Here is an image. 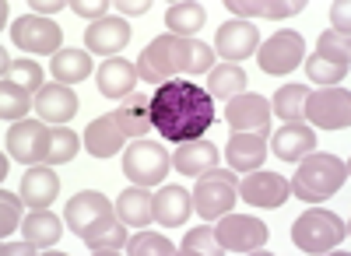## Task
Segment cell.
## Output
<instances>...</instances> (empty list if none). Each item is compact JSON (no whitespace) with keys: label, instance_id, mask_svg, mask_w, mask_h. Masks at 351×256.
Returning a JSON list of instances; mask_svg holds the SVG:
<instances>
[{"label":"cell","instance_id":"cell-1","mask_svg":"<svg viewBox=\"0 0 351 256\" xmlns=\"http://www.w3.org/2000/svg\"><path fill=\"white\" fill-rule=\"evenodd\" d=\"M215 123V102L200 84L176 77L155 88L152 95V130H158L172 144H186V140L204 137Z\"/></svg>","mask_w":351,"mask_h":256},{"label":"cell","instance_id":"cell-2","mask_svg":"<svg viewBox=\"0 0 351 256\" xmlns=\"http://www.w3.org/2000/svg\"><path fill=\"white\" fill-rule=\"evenodd\" d=\"M344 183H348V162L327 151H309L306 158H299V168L288 186H291V196H299L306 204H319L327 196H334Z\"/></svg>","mask_w":351,"mask_h":256},{"label":"cell","instance_id":"cell-3","mask_svg":"<svg viewBox=\"0 0 351 256\" xmlns=\"http://www.w3.org/2000/svg\"><path fill=\"white\" fill-rule=\"evenodd\" d=\"M64 221H67V229H71L77 239L92 242V239L106 235L120 218H116V207L109 204V196H106V193L81 190L77 196H71V201H67V207H64Z\"/></svg>","mask_w":351,"mask_h":256},{"label":"cell","instance_id":"cell-4","mask_svg":"<svg viewBox=\"0 0 351 256\" xmlns=\"http://www.w3.org/2000/svg\"><path fill=\"white\" fill-rule=\"evenodd\" d=\"M344 239H348V221H341L334 211L309 207L306 214L295 218V225H291V242L302 253H330Z\"/></svg>","mask_w":351,"mask_h":256},{"label":"cell","instance_id":"cell-5","mask_svg":"<svg viewBox=\"0 0 351 256\" xmlns=\"http://www.w3.org/2000/svg\"><path fill=\"white\" fill-rule=\"evenodd\" d=\"M193 214H200L204 221H215L221 214H228L239 201V179L232 168H208L200 176V183L193 186Z\"/></svg>","mask_w":351,"mask_h":256},{"label":"cell","instance_id":"cell-6","mask_svg":"<svg viewBox=\"0 0 351 256\" xmlns=\"http://www.w3.org/2000/svg\"><path fill=\"white\" fill-rule=\"evenodd\" d=\"M172 158L158 140H144L137 137L134 144H127L123 151V176L134 186H162V179L169 176Z\"/></svg>","mask_w":351,"mask_h":256},{"label":"cell","instance_id":"cell-7","mask_svg":"<svg viewBox=\"0 0 351 256\" xmlns=\"http://www.w3.org/2000/svg\"><path fill=\"white\" fill-rule=\"evenodd\" d=\"M218 249L221 253H256L267 242V225L253 214H221L215 229Z\"/></svg>","mask_w":351,"mask_h":256},{"label":"cell","instance_id":"cell-8","mask_svg":"<svg viewBox=\"0 0 351 256\" xmlns=\"http://www.w3.org/2000/svg\"><path fill=\"white\" fill-rule=\"evenodd\" d=\"M49 144H53V127H46L43 120H18L8 130V155L14 162L43 165L49 158Z\"/></svg>","mask_w":351,"mask_h":256},{"label":"cell","instance_id":"cell-9","mask_svg":"<svg viewBox=\"0 0 351 256\" xmlns=\"http://www.w3.org/2000/svg\"><path fill=\"white\" fill-rule=\"evenodd\" d=\"M11 42L25 53H36V56H56L64 42L60 25L43 18V14H28V18H14L11 25Z\"/></svg>","mask_w":351,"mask_h":256},{"label":"cell","instance_id":"cell-10","mask_svg":"<svg viewBox=\"0 0 351 256\" xmlns=\"http://www.w3.org/2000/svg\"><path fill=\"white\" fill-rule=\"evenodd\" d=\"M306 56V42L299 32H274L267 42H260L256 49V64L263 74L271 77H281V74H291Z\"/></svg>","mask_w":351,"mask_h":256},{"label":"cell","instance_id":"cell-11","mask_svg":"<svg viewBox=\"0 0 351 256\" xmlns=\"http://www.w3.org/2000/svg\"><path fill=\"white\" fill-rule=\"evenodd\" d=\"M306 120L316 130H344L351 123V95H348V88H324L316 95L309 92Z\"/></svg>","mask_w":351,"mask_h":256},{"label":"cell","instance_id":"cell-12","mask_svg":"<svg viewBox=\"0 0 351 256\" xmlns=\"http://www.w3.org/2000/svg\"><path fill=\"white\" fill-rule=\"evenodd\" d=\"M239 196L250 204V207H281L288 196H291V186L285 176L278 172H263V168H253V172H246V179H239Z\"/></svg>","mask_w":351,"mask_h":256},{"label":"cell","instance_id":"cell-13","mask_svg":"<svg viewBox=\"0 0 351 256\" xmlns=\"http://www.w3.org/2000/svg\"><path fill=\"white\" fill-rule=\"evenodd\" d=\"M225 120H228V127L236 133H263L267 137V130H271V105H267L263 95L243 92L236 99H228Z\"/></svg>","mask_w":351,"mask_h":256},{"label":"cell","instance_id":"cell-14","mask_svg":"<svg viewBox=\"0 0 351 256\" xmlns=\"http://www.w3.org/2000/svg\"><path fill=\"white\" fill-rule=\"evenodd\" d=\"M169 49H172L176 74L200 77V74H211V67H215V49L200 39H180V36L169 32Z\"/></svg>","mask_w":351,"mask_h":256},{"label":"cell","instance_id":"cell-15","mask_svg":"<svg viewBox=\"0 0 351 256\" xmlns=\"http://www.w3.org/2000/svg\"><path fill=\"white\" fill-rule=\"evenodd\" d=\"M260 46V36L250 21H225L215 36V53L225 56L228 64H239L246 56H253Z\"/></svg>","mask_w":351,"mask_h":256},{"label":"cell","instance_id":"cell-16","mask_svg":"<svg viewBox=\"0 0 351 256\" xmlns=\"http://www.w3.org/2000/svg\"><path fill=\"white\" fill-rule=\"evenodd\" d=\"M130 42V25L123 18H99L84 28V46L88 53H99V56H116L123 46Z\"/></svg>","mask_w":351,"mask_h":256},{"label":"cell","instance_id":"cell-17","mask_svg":"<svg viewBox=\"0 0 351 256\" xmlns=\"http://www.w3.org/2000/svg\"><path fill=\"white\" fill-rule=\"evenodd\" d=\"M36 112H39L43 123L64 127V123L74 120V112H77V95L71 92V84L53 81V84H46V88L36 95Z\"/></svg>","mask_w":351,"mask_h":256},{"label":"cell","instance_id":"cell-18","mask_svg":"<svg viewBox=\"0 0 351 256\" xmlns=\"http://www.w3.org/2000/svg\"><path fill=\"white\" fill-rule=\"evenodd\" d=\"M84 148L92 158H112V155H120V148H127V133L120 127V120L112 116H99L88 123L84 130Z\"/></svg>","mask_w":351,"mask_h":256},{"label":"cell","instance_id":"cell-19","mask_svg":"<svg viewBox=\"0 0 351 256\" xmlns=\"http://www.w3.org/2000/svg\"><path fill=\"white\" fill-rule=\"evenodd\" d=\"M95 81L106 99H127V95H134L141 77H137V64H127L123 56H109V60L99 64Z\"/></svg>","mask_w":351,"mask_h":256},{"label":"cell","instance_id":"cell-20","mask_svg":"<svg viewBox=\"0 0 351 256\" xmlns=\"http://www.w3.org/2000/svg\"><path fill=\"white\" fill-rule=\"evenodd\" d=\"M137 77L144 84H165V81H176V67H172V49H169V36H158L152 39V46L141 53L137 60Z\"/></svg>","mask_w":351,"mask_h":256},{"label":"cell","instance_id":"cell-21","mask_svg":"<svg viewBox=\"0 0 351 256\" xmlns=\"http://www.w3.org/2000/svg\"><path fill=\"white\" fill-rule=\"evenodd\" d=\"M225 155H228L225 162L232 172H253L267 158V137L263 133H232Z\"/></svg>","mask_w":351,"mask_h":256},{"label":"cell","instance_id":"cell-22","mask_svg":"<svg viewBox=\"0 0 351 256\" xmlns=\"http://www.w3.org/2000/svg\"><path fill=\"white\" fill-rule=\"evenodd\" d=\"M271 151L281 162H299L309 151H316V133L306 123H285L281 130H274L271 137Z\"/></svg>","mask_w":351,"mask_h":256},{"label":"cell","instance_id":"cell-23","mask_svg":"<svg viewBox=\"0 0 351 256\" xmlns=\"http://www.w3.org/2000/svg\"><path fill=\"white\" fill-rule=\"evenodd\" d=\"M56 196H60V179H56L53 168H46V165L28 168L25 179H21V201L32 211H43L56 201Z\"/></svg>","mask_w":351,"mask_h":256},{"label":"cell","instance_id":"cell-24","mask_svg":"<svg viewBox=\"0 0 351 256\" xmlns=\"http://www.w3.org/2000/svg\"><path fill=\"white\" fill-rule=\"evenodd\" d=\"M172 165H176V172H180V176H204L208 168L218 165V148L211 144V140H204V137L186 140V144H176Z\"/></svg>","mask_w":351,"mask_h":256},{"label":"cell","instance_id":"cell-25","mask_svg":"<svg viewBox=\"0 0 351 256\" xmlns=\"http://www.w3.org/2000/svg\"><path fill=\"white\" fill-rule=\"evenodd\" d=\"M193 214V196L183 186H162L155 193V221L165 229H176Z\"/></svg>","mask_w":351,"mask_h":256},{"label":"cell","instance_id":"cell-26","mask_svg":"<svg viewBox=\"0 0 351 256\" xmlns=\"http://www.w3.org/2000/svg\"><path fill=\"white\" fill-rule=\"evenodd\" d=\"M116 214H120L123 225H134V229H144L155 218V196L148 193V186H130L120 193L116 201Z\"/></svg>","mask_w":351,"mask_h":256},{"label":"cell","instance_id":"cell-27","mask_svg":"<svg viewBox=\"0 0 351 256\" xmlns=\"http://www.w3.org/2000/svg\"><path fill=\"white\" fill-rule=\"evenodd\" d=\"M116 120H120V127H123V133L127 137H144L148 133V127H152V99L148 95H127L123 102H120V109L112 112Z\"/></svg>","mask_w":351,"mask_h":256},{"label":"cell","instance_id":"cell-28","mask_svg":"<svg viewBox=\"0 0 351 256\" xmlns=\"http://www.w3.org/2000/svg\"><path fill=\"white\" fill-rule=\"evenodd\" d=\"M49 74L60 84H74V81L92 77V53L88 49H60L49 60Z\"/></svg>","mask_w":351,"mask_h":256},{"label":"cell","instance_id":"cell-29","mask_svg":"<svg viewBox=\"0 0 351 256\" xmlns=\"http://www.w3.org/2000/svg\"><path fill=\"white\" fill-rule=\"evenodd\" d=\"M204 21H208V11H204V4H190V0H183V4H172L169 14H165V25H169V32L172 36H180V39H193Z\"/></svg>","mask_w":351,"mask_h":256},{"label":"cell","instance_id":"cell-30","mask_svg":"<svg viewBox=\"0 0 351 256\" xmlns=\"http://www.w3.org/2000/svg\"><path fill=\"white\" fill-rule=\"evenodd\" d=\"M25 239L32 242L36 249H49L53 242H60V232H64V225H60V218L56 214H49L46 207L43 211H32L25 218Z\"/></svg>","mask_w":351,"mask_h":256},{"label":"cell","instance_id":"cell-31","mask_svg":"<svg viewBox=\"0 0 351 256\" xmlns=\"http://www.w3.org/2000/svg\"><path fill=\"white\" fill-rule=\"evenodd\" d=\"M246 92V71L239 64H221L208 74V95L211 99H236Z\"/></svg>","mask_w":351,"mask_h":256},{"label":"cell","instance_id":"cell-32","mask_svg":"<svg viewBox=\"0 0 351 256\" xmlns=\"http://www.w3.org/2000/svg\"><path fill=\"white\" fill-rule=\"evenodd\" d=\"M43 77H46V71L32 60V56H18V60H11V56L4 53V81H11V84H21L25 92H43L46 84H43Z\"/></svg>","mask_w":351,"mask_h":256},{"label":"cell","instance_id":"cell-33","mask_svg":"<svg viewBox=\"0 0 351 256\" xmlns=\"http://www.w3.org/2000/svg\"><path fill=\"white\" fill-rule=\"evenodd\" d=\"M306 99H309L306 84H285V88H278V95H274L271 112L281 116L285 123H302L306 120Z\"/></svg>","mask_w":351,"mask_h":256},{"label":"cell","instance_id":"cell-34","mask_svg":"<svg viewBox=\"0 0 351 256\" xmlns=\"http://www.w3.org/2000/svg\"><path fill=\"white\" fill-rule=\"evenodd\" d=\"M32 105H36V102H32V92H25L21 84H11V81L0 84V116H4V123L25 120Z\"/></svg>","mask_w":351,"mask_h":256},{"label":"cell","instance_id":"cell-35","mask_svg":"<svg viewBox=\"0 0 351 256\" xmlns=\"http://www.w3.org/2000/svg\"><path fill=\"white\" fill-rule=\"evenodd\" d=\"M77 151H81V137L67 127H53V144H49L46 165H67L71 158H77Z\"/></svg>","mask_w":351,"mask_h":256},{"label":"cell","instance_id":"cell-36","mask_svg":"<svg viewBox=\"0 0 351 256\" xmlns=\"http://www.w3.org/2000/svg\"><path fill=\"white\" fill-rule=\"evenodd\" d=\"M127 253L130 256H172L176 246L165 235H158V232H141V235L127 239Z\"/></svg>","mask_w":351,"mask_h":256},{"label":"cell","instance_id":"cell-37","mask_svg":"<svg viewBox=\"0 0 351 256\" xmlns=\"http://www.w3.org/2000/svg\"><path fill=\"white\" fill-rule=\"evenodd\" d=\"M306 74H309V81L324 84V88H337V84L348 77V67H341V64H330V60H324V56H309Z\"/></svg>","mask_w":351,"mask_h":256},{"label":"cell","instance_id":"cell-38","mask_svg":"<svg viewBox=\"0 0 351 256\" xmlns=\"http://www.w3.org/2000/svg\"><path fill=\"white\" fill-rule=\"evenodd\" d=\"M316 56H324V60H330V64L348 67V64H351V42H348V36L324 32V36H319V42H316Z\"/></svg>","mask_w":351,"mask_h":256},{"label":"cell","instance_id":"cell-39","mask_svg":"<svg viewBox=\"0 0 351 256\" xmlns=\"http://www.w3.org/2000/svg\"><path fill=\"white\" fill-rule=\"evenodd\" d=\"M180 253H183V256H200V253H204V256H211V253H221V249H218V239H215V229L200 225V229L186 232Z\"/></svg>","mask_w":351,"mask_h":256},{"label":"cell","instance_id":"cell-40","mask_svg":"<svg viewBox=\"0 0 351 256\" xmlns=\"http://www.w3.org/2000/svg\"><path fill=\"white\" fill-rule=\"evenodd\" d=\"M21 196H14V193H0V239H8L18 225H21Z\"/></svg>","mask_w":351,"mask_h":256},{"label":"cell","instance_id":"cell-41","mask_svg":"<svg viewBox=\"0 0 351 256\" xmlns=\"http://www.w3.org/2000/svg\"><path fill=\"white\" fill-rule=\"evenodd\" d=\"M84 246H88V253H120V249H127V229H123V221H116L106 235L84 242Z\"/></svg>","mask_w":351,"mask_h":256},{"label":"cell","instance_id":"cell-42","mask_svg":"<svg viewBox=\"0 0 351 256\" xmlns=\"http://www.w3.org/2000/svg\"><path fill=\"white\" fill-rule=\"evenodd\" d=\"M302 11V0H256V14L260 18H291Z\"/></svg>","mask_w":351,"mask_h":256},{"label":"cell","instance_id":"cell-43","mask_svg":"<svg viewBox=\"0 0 351 256\" xmlns=\"http://www.w3.org/2000/svg\"><path fill=\"white\" fill-rule=\"evenodd\" d=\"M74 14H81V18H106V11H109V4H106V0H92V4H88V0H74Z\"/></svg>","mask_w":351,"mask_h":256},{"label":"cell","instance_id":"cell-44","mask_svg":"<svg viewBox=\"0 0 351 256\" xmlns=\"http://www.w3.org/2000/svg\"><path fill=\"white\" fill-rule=\"evenodd\" d=\"M348 11H351V8H348V0H344V4L337 0V4L330 8V21H334V28H330V32H337V36H348V28H351V25H348Z\"/></svg>","mask_w":351,"mask_h":256},{"label":"cell","instance_id":"cell-45","mask_svg":"<svg viewBox=\"0 0 351 256\" xmlns=\"http://www.w3.org/2000/svg\"><path fill=\"white\" fill-rule=\"evenodd\" d=\"M32 11H36V14H43V18H49V14H56V11H64V4H60V0H53V4H43V0H32Z\"/></svg>","mask_w":351,"mask_h":256},{"label":"cell","instance_id":"cell-46","mask_svg":"<svg viewBox=\"0 0 351 256\" xmlns=\"http://www.w3.org/2000/svg\"><path fill=\"white\" fill-rule=\"evenodd\" d=\"M148 4H120V14H144Z\"/></svg>","mask_w":351,"mask_h":256}]
</instances>
